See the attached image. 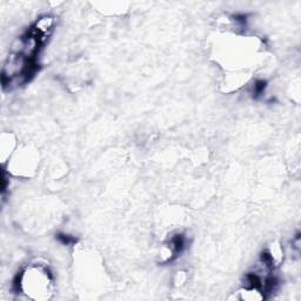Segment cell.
<instances>
[{"instance_id": "cell-1", "label": "cell", "mask_w": 301, "mask_h": 301, "mask_svg": "<svg viewBox=\"0 0 301 301\" xmlns=\"http://www.w3.org/2000/svg\"><path fill=\"white\" fill-rule=\"evenodd\" d=\"M59 239L64 242V244H66V245H68V244H71L72 241H74L73 238H71L68 235H65V234H59Z\"/></svg>"}]
</instances>
